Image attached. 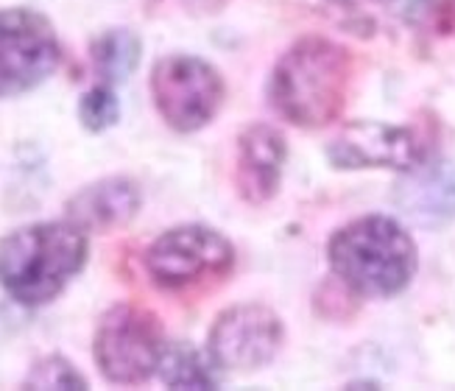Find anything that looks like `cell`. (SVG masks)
Here are the masks:
<instances>
[{"label":"cell","instance_id":"obj_5","mask_svg":"<svg viewBox=\"0 0 455 391\" xmlns=\"http://www.w3.org/2000/svg\"><path fill=\"white\" fill-rule=\"evenodd\" d=\"M151 95L156 112L176 132L207 126L224 101L221 76L207 62L188 53L163 56L151 70Z\"/></svg>","mask_w":455,"mask_h":391},{"label":"cell","instance_id":"obj_1","mask_svg":"<svg viewBox=\"0 0 455 391\" xmlns=\"http://www.w3.org/2000/svg\"><path fill=\"white\" fill-rule=\"evenodd\" d=\"M87 229L76 221H39L0 241V285L26 307L53 302L87 263Z\"/></svg>","mask_w":455,"mask_h":391},{"label":"cell","instance_id":"obj_11","mask_svg":"<svg viewBox=\"0 0 455 391\" xmlns=\"http://www.w3.org/2000/svg\"><path fill=\"white\" fill-rule=\"evenodd\" d=\"M397 204L419 224H444L455 219V165H413L397 188Z\"/></svg>","mask_w":455,"mask_h":391},{"label":"cell","instance_id":"obj_16","mask_svg":"<svg viewBox=\"0 0 455 391\" xmlns=\"http://www.w3.org/2000/svg\"><path fill=\"white\" fill-rule=\"evenodd\" d=\"M23 386L26 388H87V378L68 358L48 355L31 366Z\"/></svg>","mask_w":455,"mask_h":391},{"label":"cell","instance_id":"obj_15","mask_svg":"<svg viewBox=\"0 0 455 391\" xmlns=\"http://www.w3.org/2000/svg\"><path fill=\"white\" fill-rule=\"evenodd\" d=\"M121 117V104L112 92V84L90 87L78 101V121L87 132H107Z\"/></svg>","mask_w":455,"mask_h":391},{"label":"cell","instance_id":"obj_13","mask_svg":"<svg viewBox=\"0 0 455 391\" xmlns=\"http://www.w3.org/2000/svg\"><path fill=\"white\" fill-rule=\"evenodd\" d=\"M140 36L129 28H109L92 39V68L104 78V84H124L140 65Z\"/></svg>","mask_w":455,"mask_h":391},{"label":"cell","instance_id":"obj_9","mask_svg":"<svg viewBox=\"0 0 455 391\" xmlns=\"http://www.w3.org/2000/svg\"><path fill=\"white\" fill-rule=\"evenodd\" d=\"M335 168H397L411 171L422 163L417 137L408 129L361 121L349 124L327 148Z\"/></svg>","mask_w":455,"mask_h":391},{"label":"cell","instance_id":"obj_10","mask_svg":"<svg viewBox=\"0 0 455 391\" xmlns=\"http://www.w3.org/2000/svg\"><path fill=\"white\" fill-rule=\"evenodd\" d=\"M140 188L126 176H107L78 190L68 202V219L84 229H115L129 224L140 210Z\"/></svg>","mask_w":455,"mask_h":391},{"label":"cell","instance_id":"obj_8","mask_svg":"<svg viewBox=\"0 0 455 391\" xmlns=\"http://www.w3.org/2000/svg\"><path fill=\"white\" fill-rule=\"evenodd\" d=\"M283 344V324L268 307L237 305L210 330V355L221 369L251 371L266 366Z\"/></svg>","mask_w":455,"mask_h":391},{"label":"cell","instance_id":"obj_2","mask_svg":"<svg viewBox=\"0 0 455 391\" xmlns=\"http://www.w3.org/2000/svg\"><path fill=\"white\" fill-rule=\"evenodd\" d=\"M349 56L330 39L307 36L296 43L271 76V101L296 126H324L344 107Z\"/></svg>","mask_w":455,"mask_h":391},{"label":"cell","instance_id":"obj_12","mask_svg":"<svg viewBox=\"0 0 455 391\" xmlns=\"http://www.w3.org/2000/svg\"><path fill=\"white\" fill-rule=\"evenodd\" d=\"M285 163V140L271 126H249L241 137L237 182L249 202L260 204L276 193Z\"/></svg>","mask_w":455,"mask_h":391},{"label":"cell","instance_id":"obj_4","mask_svg":"<svg viewBox=\"0 0 455 391\" xmlns=\"http://www.w3.org/2000/svg\"><path fill=\"white\" fill-rule=\"evenodd\" d=\"M165 352L163 327L154 313L134 305L109 307L95 330L92 355L101 375L117 386L146 383Z\"/></svg>","mask_w":455,"mask_h":391},{"label":"cell","instance_id":"obj_17","mask_svg":"<svg viewBox=\"0 0 455 391\" xmlns=\"http://www.w3.org/2000/svg\"><path fill=\"white\" fill-rule=\"evenodd\" d=\"M332 4L347 6V9H361V6H369V4H383V0H332Z\"/></svg>","mask_w":455,"mask_h":391},{"label":"cell","instance_id":"obj_14","mask_svg":"<svg viewBox=\"0 0 455 391\" xmlns=\"http://www.w3.org/2000/svg\"><path fill=\"white\" fill-rule=\"evenodd\" d=\"M160 378L171 388H212L215 371L204 363V358L188 344H173L165 347L163 361H160Z\"/></svg>","mask_w":455,"mask_h":391},{"label":"cell","instance_id":"obj_6","mask_svg":"<svg viewBox=\"0 0 455 391\" xmlns=\"http://www.w3.org/2000/svg\"><path fill=\"white\" fill-rule=\"evenodd\" d=\"M59 39L34 9H0V98L39 87L59 68Z\"/></svg>","mask_w":455,"mask_h":391},{"label":"cell","instance_id":"obj_7","mask_svg":"<svg viewBox=\"0 0 455 391\" xmlns=\"http://www.w3.org/2000/svg\"><path fill=\"white\" fill-rule=\"evenodd\" d=\"M235 251L221 232L188 224L163 232L146 254L151 280L165 291H182L232 268Z\"/></svg>","mask_w":455,"mask_h":391},{"label":"cell","instance_id":"obj_3","mask_svg":"<svg viewBox=\"0 0 455 391\" xmlns=\"http://www.w3.org/2000/svg\"><path fill=\"white\" fill-rule=\"evenodd\" d=\"M330 263L352 291L363 297H391L417 271V246L397 221L369 215L335 232Z\"/></svg>","mask_w":455,"mask_h":391}]
</instances>
